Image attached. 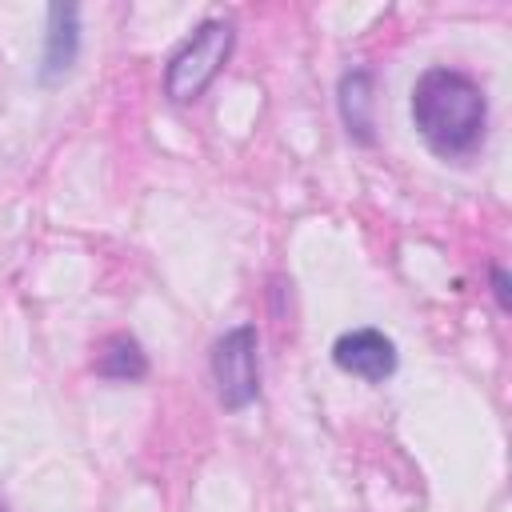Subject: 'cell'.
I'll return each instance as SVG.
<instances>
[{
    "label": "cell",
    "mask_w": 512,
    "mask_h": 512,
    "mask_svg": "<svg viewBox=\"0 0 512 512\" xmlns=\"http://www.w3.org/2000/svg\"><path fill=\"white\" fill-rule=\"evenodd\" d=\"M0 512H8V508H4V504H0Z\"/></svg>",
    "instance_id": "obj_9"
},
{
    "label": "cell",
    "mask_w": 512,
    "mask_h": 512,
    "mask_svg": "<svg viewBox=\"0 0 512 512\" xmlns=\"http://www.w3.org/2000/svg\"><path fill=\"white\" fill-rule=\"evenodd\" d=\"M492 292H496V304L508 312L512 308V296H508V272L500 264H492Z\"/></svg>",
    "instance_id": "obj_8"
},
{
    "label": "cell",
    "mask_w": 512,
    "mask_h": 512,
    "mask_svg": "<svg viewBox=\"0 0 512 512\" xmlns=\"http://www.w3.org/2000/svg\"><path fill=\"white\" fill-rule=\"evenodd\" d=\"M80 52V12L68 4H52L48 8V36H44V64H40V80L56 84L72 72Z\"/></svg>",
    "instance_id": "obj_5"
},
{
    "label": "cell",
    "mask_w": 512,
    "mask_h": 512,
    "mask_svg": "<svg viewBox=\"0 0 512 512\" xmlns=\"http://www.w3.org/2000/svg\"><path fill=\"white\" fill-rule=\"evenodd\" d=\"M232 44H236V32H232L228 20H204V24L180 44V52L168 60V72H164V92H168V100L188 104V100L204 96V88H208V84L220 76V68L228 64Z\"/></svg>",
    "instance_id": "obj_2"
},
{
    "label": "cell",
    "mask_w": 512,
    "mask_h": 512,
    "mask_svg": "<svg viewBox=\"0 0 512 512\" xmlns=\"http://www.w3.org/2000/svg\"><path fill=\"white\" fill-rule=\"evenodd\" d=\"M332 360L340 372L360 376L368 384H380L396 372V344L380 328H348L332 344Z\"/></svg>",
    "instance_id": "obj_4"
},
{
    "label": "cell",
    "mask_w": 512,
    "mask_h": 512,
    "mask_svg": "<svg viewBox=\"0 0 512 512\" xmlns=\"http://www.w3.org/2000/svg\"><path fill=\"white\" fill-rule=\"evenodd\" d=\"M412 124L440 160H468L488 132V96L460 68H428L412 84Z\"/></svg>",
    "instance_id": "obj_1"
},
{
    "label": "cell",
    "mask_w": 512,
    "mask_h": 512,
    "mask_svg": "<svg viewBox=\"0 0 512 512\" xmlns=\"http://www.w3.org/2000/svg\"><path fill=\"white\" fill-rule=\"evenodd\" d=\"M92 368H96V376H104V380L132 384V380L148 376V356H144V348H140L136 336H128V332H112V336H104V340L96 344Z\"/></svg>",
    "instance_id": "obj_7"
},
{
    "label": "cell",
    "mask_w": 512,
    "mask_h": 512,
    "mask_svg": "<svg viewBox=\"0 0 512 512\" xmlns=\"http://www.w3.org/2000/svg\"><path fill=\"white\" fill-rule=\"evenodd\" d=\"M336 104H340V120L348 128L352 140L360 144H376V124H372V72L368 68H356V72H344L340 76V88H336Z\"/></svg>",
    "instance_id": "obj_6"
},
{
    "label": "cell",
    "mask_w": 512,
    "mask_h": 512,
    "mask_svg": "<svg viewBox=\"0 0 512 512\" xmlns=\"http://www.w3.org/2000/svg\"><path fill=\"white\" fill-rule=\"evenodd\" d=\"M212 380L228 412H244L260 396V336L252 324H236L212 344Z\"/></svg>",
    "instance_id": "obj_3"
}]
</instances>
